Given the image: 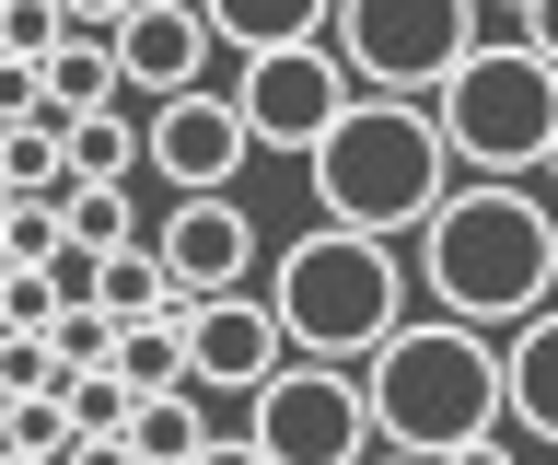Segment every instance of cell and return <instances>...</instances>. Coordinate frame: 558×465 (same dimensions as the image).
Returning <instances> with one entry per match:
<instances>
[{
  "mask_svg": "<svg viewBox=\"0 0 558 465\" xmlns=\"http://www.w3.org/2000/svg\"><path fill=\"white\" fill-rule=\"evenodd\" d=\"M453 326H500L512 338L523 315H547L558 303V198L547 186H442V210L418 221V268H408Z\"/></svg>",
  "mask_w": 558,
  "mask_h": 465,
  "instance_id": "6da1fadb",
  "label": "cell"
},
{
  "mask_svg": "<svg viewBox=\"0 0 558 465\" xmlns=\"http://www.w3.org/2000/svg\"><path fill=\"white\" fill-rule=\"evenodd\" d=\"M303 175L314 198H326V221L338 233H418V221L442 210V186H453V151L442 129H430V106H396V94H349L338 129L303 151Z\"/></svg>",
  "mask_w": 558,
  "mask_h": 465,
  "instance_id": "7a4b0ae2",
  "label": "cell"
},
{
  "mask_svg": "<svg viewBox=\"0 0 558 465\" xmlns=\"http://www.w3.org/2000/svg\"><path fill=\"white\" fill-rule=\"evenodd\" d=\"M361 395H373V442L384 454H465V442H488L500 430V338H477V326H396L373 350V372H361Z\"/></svg>",
  "mask_w": 558,
  "mask_h": 465,
  "instance_id": "3957f363",
  "label": "cell"
},
{
  "mask_svg": "<svg viewBox=\"0 0 558 465\" xmlns=\"http://www.w3.org/2000/svg\"><path fill=\"white\" fill-rule=\"evenodd\" d=\"M279 338L291 360H373L396 326H408V268L384 233H338V221H314L303 245H279V291H268Z\"/></svg>",
  "mask_w": 558,
  "mask_h": 465,
  "instance_id": "277c9868",
  "label": "cell"
},
{
  "mask_svg": "<svg viewBox=\"0 0 558 465\" xmlns=\"http://www.w3.org/2000/svg\"><path fill=\"white\" fill-rule=\"evenodd\" d=\"M430 129H442V151L465 175L523 186V175H547V151H558V71L535 47H477V59L430 94Z\"/></svg>",
  "mask_w": 558,
  "mask_h": 465,
  "instance_id": "5b68a950",
  "label": "cell"
},
{
  "mask_svg": "<svg viewBox=\"0 0 558 465\" xmlns=\"http://www.w3.org/2000/svg\"><path fill=\"white\" fill-rule=\"evenodd\" d=\"M477 12H488V0H338V12H326V59L349 71V94L430 106V94L488 47Z\"/></svg>",
  "mask_w": 558,
  "mask_h": 465,
  "instance_id": "8992f818",
  "label": "cell"
},
{
  "mask_svg": "<svg viewBox=\"0 0 558 465\" xmlns=\"http://www.w3.org/2000/svg\"><path fill=\"white\" fill-rule=\"evenodd\" d=\"M244 442L268 465H361L373 454V395L338 360H279L268 384L244 395Z\"/></svg>",
  "mask_w": 558,
  "mask_h": 465,
  "instance_id": "52a82bcc",
  "label": "cell"
},
{
  "mask_svg": "<svg viewBox=\"0 0 558 465\" xmlns=\"http://www.w3.org/2000/svg\"><path fill=\"white\" fill-rule=\"evenodd\" d=\"M338 106H349V71L326 59V36L314 47H268V59L233 71V117H244L256 151H314L326 129H338Z\"/></svg>",
  "mask_w": 558,
  "mask_h": 465,
  "instance_id": "ba28073f",
  "label": "cell"
},
{
  "mask_svg": "<svg viewBox=\"0 0 558 465\" xmlns=\"http://www.w3.org/2000/svg\"><path fill=\"white\" fill-rule=\"evenodd\" d=\"M244 117H233V94H163V106L140 117V163L174 186V198H233V175H244Z\"/></svg>",
  "mask_w": 558,
  "mask_h": 465,
  "instance_id": "9c48e42d",
  "label": "cell"
},
{
  "mask_svg": "<svg viewBox=\"0 0 558 465\" xmlns=\"http://www.w3.org/2000/svg\"><path fill=\"white\" fill-rule=\"evenodd\" d=\"M291 360V338H279L268 291H209V303H186V384L198 395H256Z\"/></svg>",
  "mask_w": 558,
  "mask_h": 465,
  "instance_id": "30bf717a",
  "label": "cell"
},
{
  "mask_svg": "<svg viewBox=\"0 0 558 465\" xmlns=\"http://www.w3.org/2000/svg\"><path fill=\"white\" fill-rule=\"evenodd\" d=\"M105 47H117V94H151V106H163V94H198L209 82V47L221 36H209L198 0H140Z\"/></svg>",
  "mask_w": 558,
  "mask_h": 465,
  "instance_id": "8fae6325",
  "label": "cell"
},
{
  "mask_svg": "<svg viewBox=\"0 0 558 465\" xmlns=\"http://www.w3.org/2000/svg\"><path fill=\"white\" fill-rule=\"evenodd\" d=\"M151 245H163V268H174V303H209V291H244L256 221H244V198H174Z\"/></svg>",
  "mask_w": 558,
  "mask_h": 465,
  "instance_id": "7c38bea8",
  "label": "cell"
},
{
  "mask_svg": "<svg viewBox=\"0 0 558 465\" xmlns=\"http://www.w3.org/2000/svg\"><path fill=\"white\" fill-rule=\"evenodd\" d=\"M500 419L535 430V442L558 454V303H547V315H523L512 338H500Z\"/></svg>",
  "mask_w": 558,
  "mask_h": 465,
  "instance_id": "4fadbf2b",
  "label": "cell"
},
{
  "mask_svg": "<svg viewBox=\"0 0 558 465\" xmlns=\"http://www.w3.org/2000/svg\"><path fill=\"white\" fill-rule=\"evenodd\" d=\"M198 12H209V36L233 59H268V47H314L338 0H198Z\"/></svg>",
  "mask_w": 558,
  "mask_h": 465,
  "instance_id": "5bb4252c",
  "label": "cell"
},
{
  "mask_svg": "<svg viewBox=\"0 0 558 465\" xmlns=\"http://www.w3.org/2000/svg\"><path fill=\"white\" fill-rule=\"evenodd\" d=\"M105 372H117L129 395H198V384H186V303H174V315H140V326H117Z\"/></svg>",
  "mask_w": 558,
  "mask_h": 465,
  "instance_id": "9a60e30c",
  "label": "cell"
},
{
  "mask_svg": "<svg viewBox=\"0 0 558 465\" xmlns=\"http://www.w3.org/2000/svg\"><path fill=\"white\" fill-rule=\"evenodd\" d=\"M117 442H129L140 465H198L209 442H221V430L198 419V395H140V407H129V430H117Z\"/></svg>",
  "mask_w": 558,
  "mask_h": 465,
  "instance_id": "2e32d148",
  "label": "cell"
},
{
  "mask_svg": "<svg viewBox=\"0 0 558 465\" xmlns=\"http://www.w3.org/2000/svg\"><path fill=\"white\" fill-rule=\"evenodd\" d=\"M94 303L117 326H140V315H174V268H163V245H117L94 268Z\"/></svg>",
  "mask_w": 558,
  "mask_h": 465,
  "instance_id": "e0dca14e",
  "label": "cell"
},
{
  "mask_svg": "<svg viewBox=\"0 0 558 465\" xmlns=\"http://www.w3.org/2000/svg\"><path fill=\"white\" fill-rule=\"evenodd\" d=\"M105 106H117V47H105V36H70L59 59H47V117L70 129V117H105Z\"/></svg>",
  "mask_w": 558,
  "mask_h": 465,
  "instance_id": "ac0fdd59",
  "label": "cell"
},
{
  "mask_svg": "<svg viewBox=\"0 0 558 465\" xmlns=\"http://www.w3.org/2000/svg\"><path fill=\"white\" fill-rule=\"evenodd\" d=\"M59 151H70V186H129V175H140V129H129L117 106H105V117H70Z\"/></svg>",
  "mask_w": 558,
  "mask_h": 465,
  "instance_id": "d6986e66",
  "label": "cell"
},
{
  "mask_svg": "<svg viewBox=\"0 0 558 465\" xmlns=\"http://www.w3.org/2000/svg\"><path fill=\"white\" fill-rule=\"evenodd\" d=\"M0 186H12V198H59V186H70L59 117H24V129H0Z\"/></svg>",
  "mask_w": 558,
  "mask_h": 465,
  "instance_id": "ffe728a7",
  "label": "cell"
},
{
  "mask_svg": "<svg viewBox=\"0 0 558 465\" xmlns=\"http://www.w3.org/2000/svg\"><path fill=\"white\" fill-rule=\"evenodd\" d=\"M59 233H70L82 256H117V245H140L129 186H59Z\"/></svg>",
  "mask_w": 558,
  "mask_h": 465,
  "instance_id": "44dd1931",
  "label": "cell"
},
{
  "mask_svg": "<svg viewBox=\"0 0 558 465\" xmlns=\"http://www.w3.org/2000/svg\"><path fill=\"white\" fill-rule=\"evenodd\" d=\"M59 407H70V430H82V442H117L140 395H129V384H117V372L94 360V372H70V384H59Z\"/></svg>",
  "mask_w": 558,
  "mask_h": 465,
  "instance_id": "7402d4cb",
  "label": "cell"
},
{
  "mask_svg": "<svg viewBox=\"0 0 558 465\" xmlns=\"http://www.w3.org/2000/svg\"><path fill=\"white\" fill-rule=\"evenodd\" d=\"M82 430H70V407L59 395H12V419H0V454H35V465H59Z\"/></svg>",
  "mask_w": 558,
  "mask_h": 465,
  "instance_id": "603a6c76",
  "label": "cell"
},
{
  "mask_svg": "<svg viewBox=\"0 0 558 465\" xmlns=\"http://www.w3.org/2000/svg\"><path fill=\"white\" fill-rule=\"evenodd\" d=\"M70 233H59V198H12L0 210V268H47Z\"/></svg>",
  "mask_w": 558,
  "mask_h": 465,
  "instance_id": "cb8c5ba5",
  "label": "cell"
},
{
  "mask_svg": "<svg viewBox=\"0 0 558 465\" xmlns=\"http://www.w3.org/2000/svg\"><path fill=\"white\" fill-rule=\"evenodd\" d=\"M47 326H59L47 268H0V338H47Z\"/></svg>",
  "mask_w": 558,
  "mask_h": 465,
  "instance_id": "d4e9b609",
  "label": "cell"
},
{
  "mask_svg": "<svg viewBox=\"0 0 558 465\" xmlns=\"http://www.w3.org/2000/svg\"><path fill=\"white\" fill-rule=\"evenodd\" d=\"M0 384H12V395H59L70 372H59V350H47V338H0Z\"/></svg>",
  "mask_w": 558,
  "mask_h": 465,
  "instance_id": "484cf974",
  "label": "cell"
},
{
  "mask_svg": "<svg viewBox=\"0 0 558 465\" xmlns=\"http://www.w3.org/2000/svg\"><path fill=\"white\" fill-rule=\"evenodd\" d=\"M24 117H47V71L35 59H0V129H24Z\"/></svg>",
  "mask_w": 558,
  "mask_h": 465,
  "instance_id": "4316f807",
  "label": "cell"
},
{
  "mask_svg": "<svg viewBox=\"0 0 558 465\" xmlns=\"http://www.w3.org/2000/svg\"><path fill=\"white\" fill-rule=\"evenodd\" d=\"M129 12H140V0H59V24H70V36H117Z\"/></svg>",
  "mask_w": 558,
  "mask_h": 465,
  "instance_id": "83f0119b",
  "label": "cell"
},
{
  "mask_svg": "<svg viewBox=\"0 0 558 465\" xmlns=\"http://www.w3.org/2000/svg\"><path fill=\"white\" fill-rule=\"evenodd\" d=\"M523 47H535V59L558 71V0H535V12H523Z\"/></svg>",
  "mask_w": 558,
  "mask_h": 465,
  "instance_id": "f1b7e54d",
  "label": "cell"
},
{
  "mask_svg": "<svg viewBox=\"0 0 558 465\" xmlns=\"http://www.w3.org/2000/svg\"><path fill=\"white\" fill-rule=\"evenodd\" d=\"M59 465H140V454H129V442H70Z\"/></svg>",
  "mask_w": 558,
  "mask_h": 465,
  "instance_id": "f546056e",
  "label": "cell"
},
{
  "mask_svg": "<svg viewBox=\"0 0 558 465\" xmlns=\"http://www.w3.org/2000/svg\"><path fill=\"white\" fill-rule=\"evenodd\" d=\"M198 465H268V454H256V442H244V430H233V442H209Z\"/></svg>",
  "mask_w": 558,
  "mask_h": 465,
  "instance_id": "4dcf8cb0",
  "label": "cell"
},
{
  "mask_svg": "<svg viewBox=\"0 0 558 465\" xmlns=\"http://www.w3.org/2000/svg\"><path fill=\"white\" fill-rule=\"evenodd\" d=\"M442 465H512V454H500V430H488V442H465V454H442Z\"/></svg>",
  "mask_w": 558,
  "mask_h": 465,
  "instance_id": "1f68e13d",
  "label": "cell"
},
{
  "mask_svg": "<svg viewBox=\"0 0 558 465\" xmlns=\"http://www.w3.org/2000/svg\"><path fill=\"white\" fill-rule=\"evenodd\" d=\"M361 465H430V454H384V442H373V454H361Z\"/></svg>",
  "mask_w": 558,
  "mask_h": 465,
  "instance_id": "d6a6232c",
  "label": "cell"
},
{
  "mask_svg": "<svg viewBox=\"0 0 558 465\" xmlns=\"http://www.w3.org/2000/svg\"><path fill=\"white\" fill-rule=\"evenodd\" d=\"M0 419H12V384H0Z\"/></svg>",
  "mask_w": 558,
  "mask_h": 465,
  "instance_id": "836d02e7",
  "label": "cell"
},
{
  "mask_svg": "<svg viewBox=\"0 0 558 465\" xmlns=\"http://www.w3.org/2000/svg\"><path fill=\"white\" fill-rule=\"evenodd\" d=\"M500 12H535V0H500Z\"/></svg>",
  "mask_w": 558,
  "mask_h": 465,
  "instance_id": "e575fe53",
  "label": "cell"
},
{
  "mask_svg": "<svg viewBox=\"0 0 558 465\" xmlns=\"http://www.w3.org/2000/svg\"><path fill=\"white\" fill-rule=\"evenodd\" d=\"M0 465H35V454H0Z\"/></svg>",
  "mask_w": 558,
  "mask_h": 465,
  "instance_id": "d590c367",
  "label": "cell"
},
{
  "mask_svg": "<svg viewBox=\"0 0 558 465\" xmlns=\"http://www.w3.org/2000/svg\"><path fill=\"white\" fill-rule=\"evenodd\" d=\"M547 186H558V151H547Z\"/></svg>",
  "mask_w": 558,
  "mask_h": 465,
  "instance_id": "8d00e7d4",
  "label": "cell"
},
{
  "mask_svg": "<svg viewBox=\"0 0 558 465\" xmlns=\"http://www.w3.org/2000/svg\"><path fill=\"white\" fill-rule=\"evenodd\" d=\"M0 210H12V186H0Z\"/></svg>",
  "mask_w": 558,
  "mask_h": 465,
  "instance_id": "74e56055",
  "label": "cell"
}]
</instances>
